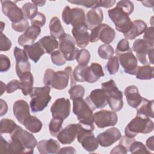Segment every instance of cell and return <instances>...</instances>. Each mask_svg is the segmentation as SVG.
<instances>
[{
    "mask_svg": "<svg viewBox=\"0 0 154 154\" xmlns=\"http://www.w3.org/2000/svg\"><path fill=\"white\" fill-rule=\"evenodd\" d=\"M72 74V69L70 66L66 67L63 71L55 72L52 69H48L43 76V83L45 85L51 86L55 89L63 90L67 87Z\"/></svg>",
    "mask_w": 154,
    "mask_h": 154,
    "instance_id": "obj_1",
    "label": "cell"
},
{
    "mask_svg": "<svg viewBox=\"0 0 154 154\" xmlns=\"http://www.w3.org/2000/svg\"><path fill=\"white\" fill-rule=\"evenodd\" d=\"M93 111V109L83 98L73 100V112L79 120V123L94 130Z\"/></svg>",
    "mask_w": 154,
    "mask_h": 154,
    "instance_id": "obj_2",
    "label": "cell"
},
{
    "mask_svg": "<svg viewBox=\"0 0 154 154\" xmlns=\"http://www.w3.org/2000/svg\"><path fill=\"white\" fill-rule=\"evenodd\" d=\"M51 88L45 85L42 87H34L29 94L31 100L29 106L33 112H37L43 111L51 101L50 96Z\"/></svg>",
    "mask_w": 154,
    "mask_h": 154,
    "instance_id": "obj_3",
    "label": "cell"
},
{
    "mask_svg": "<svg viewBox=\"0 0 154 154\" xmlns=\"http://www.w3.org/2000/svg\"><path fill=\"white\" fill-rule=\"evenodd\" d=\"M154 123L150 118L137 116L126 126L125 129V135L134 138L138 134H149L153 130Z\"/></svg>",
    "mask_w": 154,
    "mask_h": 154,
    "instance_id": "obj_4",
    "label": "cell"
},
{
    "mask_svg": "<svg viewBox=\"0 0 154 154\" xmlns=\"http://www.w3.org/2000/svg\"><path fill=\"white\" fill-rule=\"evenodd\" d=\"M102 89L108 97V103L111 109L116 112L119 111L123 106V94L117 87L113 79L102 84Z\"/></svg>",
    "mask_w": 154,
    "mask_h": 154,
    "instance_id": "obj_5",
    "label": "cell"
},
{
    "mask_svg": "<svg viewBox=\"0 0 154 154\" xmlns=\"http://www.w3.org/2000/svg\"><path fill=\"white\" fill-rule=\"evenodd\" d=\"M109 17L114 23L116 29L123 34L131 27L132 22L129 15L119 7L110 9L108 11Z\"/></svg>",
    "mask_w": 154,
    "mask_h": 154,
    "instance_id": "obj_6",
    "label": "cell"
},
{
    "mask_svg": "<svg viewBox=\"0 0 154 154\" xmlns=\"http://www.w3.org/2000/svg\"><path fill=\"white\" fill-rule=\"evenodd\" d=\"M78 124L77 140L82 147L88 152H93L99 146L97 139L93 134V130Z\"/></svg>",
    "mask_w": 154,
    "mask_h": 154,
    "instance_id": "obj_7",
    "label": "cell"
},
{
    "mask_svg": "<svg viewBox=\"0 0 154 154\" xmlns=\"http://www.w3.org/2000/svg\"><path fill=\"white\" fill-rule=\"evenodd\" d=\"M62 19L66 25H71L73 27L85 24V14L84 11L80 8H71L66 6L62 12Z\"/></svg>",
    "mask_w": 154,
    "mask_h": 154,
    "instance_id": "obj_8",
    "label": "cell"
},
{
    "mask_svg": "<svg viewBox=\"0 0 154 154\" xmlns=\"http://www.w3.org/2000/svg\"><path fill=\"white\" fill-rule=\"evenodd\" d=\"M116 36L114 29L105 23H101L91 30L90 35V42L94 43L100 40L105 44L111 43Z\"/></svg>",
    "mask_w": 154,
    "mask_h": 154,
    "instance_id": "obj_9",
    "label": "cell"
},
{
    "mask_svg": "<svg viewBox=\"0 0 154 154\" xmlns=\"http://www.w3.org/2000/svg\"><path fill=\"white\" fill-rule=\"evenodd\" d=\"M116 53L125 72L131 75H135L138 67V62L131 48L123 51L116 52Z\"/></svg>",
    "mask_w": 154,
    "mask_h": 154,
    "instance_id": "obj_10",
    "label": "cell"
},
{
    "mask_svg": "<svg viewBox=\"0 0 154 154\" xmlns=\"http://www.w3.org/2000/svg\"><path fill=\"white\" fill-rule=\"evenodd\" d=\"M59 40L60 51L63 53L66 60L67 61L74 60L79 51L75 46L74 38L70 34L64 33L60 37Z\"/></svg>",
    "mask_w": 154,
    "mask_h": 154,
    "instance_id": "obj_11",
    "label": "cell"
},
{
    "mask_svg": "<svg viewBox=\"0 0 154 154\" xmlns=\"http://www.w3.org/2000/svg\"><path fill=\"white\" fill-rule=\"evenodd\" d=\"M11 139L18 140L28 151L29 153H33L34 149L37 146V140L34 136L29 132L17 126L14 132L10 134Z\"/></svg>",
    "mask_w": 154,
    "mask_h": 154,
    "instance_id": "obj_12",
    "label": "cell"
},
{
    "mask_svg": "<svg viewBox=\"0 0 154 154\" xmlns=\"http://www.w3.org/2000/svg\"><path fill=\"white\" fill-rule=\"evenodd\" d=\"M93 119L98 128H103L116 125L118 117L115 111L102 109L93 114Z\"/></svg>",
    "mask_w": 154,
    "mask_h": 154,
    "instance_id": "obj_13",
    "label": "cell"
},
{
    "mask_svg": "<svg viewBox=\"0 0 154 154\" xmlns=\"http://www.w3.org/2000/svg\"><path fill=\"white\" fill-rule=\"evenodd\" d=\"M132 49L136 52L138 61L144 65L150 64L147 60V56L153 49V44L144 40L137 39L133 43Z\"/></svg>",
    "mask_w": 154,
    "mask_h": 154,
    "instance_id": "obj_14",
    "label": "cell"
},
{
    "mask_svg": "<svg viewBox=\"0 0 154 154\" xmlns=\"http://www.w3.org/2000/svg\"><path fill=\"white\" fill-rule=\"evenodd\" d=\"M16 60V72L19 78L24 73L30 72L31 64L28 57L23 49L16 46L13 51Z\"/></svg>",
    "mask_w": 154,
    "mask_h": 154,
    "instance_id": "obj_15",
    "label": "cell"
},
{
    "mask_svg": "<svg viewBox=\"0 0 154 154\" xmlns=\"http://www.w3.org/2000/svg\"><path fill=\"white\" fill-rule=\"evenodd\" d=\"M2 11L12 23H16L24 19L22 9L11 1H1Z\"/></svg>",
    "mask_w": 154,
    "mask_h": 154,
    "instance_id": "obj_16",
    "label": "cell"
},
{
    "mask_svg": "<svg viewBox=\"0 0 154 154\" xmlns=\"http://www.w3.org/2000/svg\"><path fill=\"white\" fill-rule=\"evenodd\" d=\"M70 102L69 99L64 97L55 100L51 107L52 117H58L66 119L70 112Z\"/></svg>",
    "mask_w": 154,
    "mask_h": 154,
    "instance_id": "obj_17",
    "label": "cell"
},
{
    "mask_svg": "<svg viewBox=\"0 0 154 154\" xmlns=\"http://www.w3.org/2000/svg\"><path fill=\"white\" fill-rule=\"evenodd\" d=\"M85 101L94 111L96 109L103 108L108 104V97L102 89H94L85 98Z\"/></svg>",
    "mask_w": 154,
    "mask_h": 154,
    "instance_id": "obj_18",
    "label": "cell"
},
{
    "mask_svg": "<svg viewBox=\"0 0 154 154\" xmlns=\"http://www.w3.org/2000/svg\"><path fill=\"white\" fill-rule=\"evenodd\" d=\"M122 137L121 133L118 128H111L106 130L105 132L100 133L97 136L99 144L103 147L111 146Z\"/></svg>",
    "mask_w": 154,
    "mask_h": 154,
    "instance_id": "obj_19",
    "label": "cell"
},
{
    "mask_svg": "<svg viewBox=\"0 0 154 154\" xmlns=\"http://www.w3.org/2000/svg\"><path fill=\"white\" fill-rule=\"evenodd\" d=\"M86 25L73 27L72 33L76 45L81 48L86 47L90 42V34Z\"/></svg>",
    "mask_w": 154,
    "mask_h": 154,
    "instance_id": "obj_20",
    "label": "cell"
},
{
    "mask_svg": "<svg viewBox=\"0 0 154 154\" xmlns=\"http://www.w3.org/2000/svg\"><path fill=\"white\" fill-rule=\"evenodd\" d=\"M78 124H70L57 135V140L63 144H69L72 143L77 137Z\"/></svg>",
    "mask_w": 154,
    "mask_h": 154,
    "instance_id": "obj_21",
    "label": "cell"
},
{
    "mask_svg": "<svg viewBox=\"0 0 154 154\" xmlns=\"http://www.w3.org/2000/svg\"><path fill=\"white\" fill-rule=\"evenodd\" d=\"M104 75L102 66L98 63H93L90 66H87L85 67L84 72V82L88 83H94Z\"/></svg>",
    "mask_w": 154,
    "mask_h": 154,
    "instance_id": "obj_22",
    "label": "cell"
},
{
    "mask_svg": "<svg viewBox=\"0 0 154 154\" xmlns=\"http://www.w3.org/2000/svg\"><path fill=\"white\" fill-rule=\"evenodd\" d=\"M13 110L15 117L22 125L31 116L28 103L22 99L17 100L14 103Z\"/></svg>",
    "mask_w": 154,
    "mask_h": 154,
    "instance_id": "obj_23",
    "label": "cell"
},
{
    "mask_svg": "<svg viewBox=\"0 0 154 154\" xmlns=\"http://www.w3.org/2000/svg\"><path fill=\"white\" fill-rule=\"evenodd\" d=\"M40 28L31 25L23 34L19 37L17 42L20 46L23 47L27 45H32L37 37L40 35Z\"/></svg>",
    "mask_w": 154,
    "mask_h": 154,
    "instance_id": "obj_24",
    "label": "cell"
},
{
    "mask_svg": "<svg viewBox=\"0 0 154 154\" xmlns=\"http://www.w3.org/2000/svg\"><path fill=\"white\" fill-rule=\"evenodd\" d=\"M103 19V11L99 8H92L85 16V24L88 29L92 30L102 23Z\"/></svg>",
    "mask_w": 154,
    "mask_h": 154,
    "instance_id": "obj_25",
    "label": "cell"
},
{
    "mask_svg": "<svg viewBox=\"0 0 154 154\" xmlns=\"http://www.w3.org/2000/svg\"><path fill=\"white\" fill-rule=\"evenodd\" d=\"M37 147L38 152L42 154L58 153L60 145L57 141L50 138L48 140L40 141L37 144Z\"/></svg>",
    "mask_w": 154,
    "mask_h": 154,
    "instance_id": "obj_26",
    "label": "cell"
},
{
    "mask_svg": "<svg viewBox=\"0 0 154 154\" xmlns=\"http://www.w3.org/2000/svg\"><path fill=\"white\" fill-rule=\"evenodd\" d=\"M128 105L134 108H137L142 100V97L139 93L138 89L135 85L127 87L124 91Z\"/></svg>",
    "mask_w": 154,
    "mask_h": 154,
    "instance_id": "obj_27",
    "label": "cell"
},
{
    "mask_svg": "<svg viewBox=\"0 0 154 154\" xmlns=\"http://www.w3.org/2000/svg\"><path fill=\"white\" fill-rule=\"evenodd\" d=\"M147 28V24L143 20H135L132 22L131 27L126 32L123 34V35L126 39L133 40L143 34Z\"/></svg>",
    "mask_w": 154,
    "mask_h": 154,
    "instance_id": "obj_28",
    "label": "cell"
},
{
    "mask_svg": "<svg viewBox=\"0 0 154 154\" xmlns=\"http://www.w3.org/2000/svg\"><path fill=\"white\" fill-rule=\"evenodd\" d=\"M23 50L26 54L28 57L32 60L35 63H37L40 57L45 53L43 48L39 42L31 45L24 46Z\"/></svg>",
    "mask_w": 154,
    "mask_h": 154,
    "instance_id": "obj_29",
    "label": "cell"
},
{
    "mask_svg": "<svg viewBox=\"0 0 154 154\" xmlns=\"http://www.w3.org/2000/svg\"><path fill=\"white\" fill-rule=\"evenodd\" d=\"M153 106V100H149L143 97L140 104L137 108V116L153 119L154 117Z\"/></svg>",
    "mask_w": 154,
    "mask_h": 154,
    "instance_id": "obj_30",
    "label": "cell"
},
{
    "mask_svg": "<svg viewBox=\"0 0 154 154\" xmlns=\"http://www.w3.org/2000/svg\"><path fill=\"white\" fill-rule=\"evenodd\" d=\"M21 84V90L24 96L29 94L33 89L34 78L30 72L22 75L20 78Z\"/></svg>",
    "mask_w": 154,
    "mask_h": 154,
    "instance_id": "obj_31",
    "label": "cell"
},
{
    "mask_svg": "<svg viewBox=\"0 0 154 154\" xmlns=\"http://www.w3.org/2000/svg\"><path fill=\"white\" fill-rule=\"evenodd\" d=\"M38 42L43 48L45 52L48 54H51L59 46L58 41L52 36H45L41 38Z\"/></svg>",
    "mask_w": 154,
    "mask_h": 154,
    "instance_id": "obj_32",
    "label": "cell"
},
{
    "mask_svg": "<svg viewBox=\"0 0 154 154\" xmlns=\"http://www.w3.org/2000/svg\"><path fill=\"white\" fill-rule=\"evenodd\" d=\"M51 36L55 38H60L65 32L60 19L57 17H53L49 23Z\"/></svg>",
    "mask_w": 154,
    "mask_h": 154,
    "instance_id": "obj_33",
    "label": "cell"
},
{
    "mask_svg": "<svg viewBox=\"0 0 154 154\" xmlns=\"http://www.w3.org/2000/svg\"><path fill=\"white\" fill-rule=\"evenodd\" d=\"M154 67L149 64L143 66H138L135 76L137 79L140 80H149L153 78Z\"/></svg>",
    "mask_w": 154,
    "mask_h": 154,
    "instance_id": "obj_34",
    "label": "cell"
},
{
    "mask_svg": "<svg viewBox=\"0 0 154 154\" xmlns=\"http://www.w3.org/2000/svg\"><path fill=\"white\" fill-rule=\"evenodd\" d=\"M26 129L32 133H37L40 132L42 128V122L35 116H30L23 123Z\"/></svg>",
    "mask_w": 154,
    "mask_h": 154,
    "instance_id": "obj_35",
    "label": "cell"
},
{
    "mask_svg": "<svg viewBox=\"0 0 154 154\" xmlns=\"http://www.w3.org/2000/svg\"><path fill=\"white\" fill-rule=\"evenodd\" d=\"M37 10V6L32 2L24 4L22 7L24 18L26 19H31L38 13Z\"/></svg>",
    "mask_w": 154,
    "mask_h": 154,
    "instance_id": "obj_36",
    "label": "cell"
},
{
    "mask_svg": "<svg viewBox=\"0 0 154 154\" xmlns=\"http://www.w3.org/2000/svg\"><path fill=\"white\" fill-rule=\"evenodd\" d=\"M16 123L8 119H3L1 120V135L2 134H12L17 128Z\"/></svg>",
    "mask_w": 154,
    "mask_h": 154,
    "instance_id": "obj_37",
    "label": "cell"
},
{
    "mask_svg": "<svg viewBox=\"0 0 154 154\" xmlns=\"http://www.w3.org/2000/svg\"><path fill=\"white\" fill-rule=\"evenodd\" d=\"M63 123V119L58 117H52L49 125V132L52 136H57V135L62 129Z\"/></svg>",
    "mask_w": 154,
    "mask_h": 154,
    "instance_id": "obj_38",
    "label": "cell"
},
{
    "mask_svg": "<svg viewBox=\"0 0 154 154\" xmlns=\"http://www.w3.org/2000/svg\"><path fill=\"white\" fill-rule=\"evenodd\" d=\"M97 53L100 58L107 60L113 57L114 51L113 48L109 44H103L99 47Z\"/></svg>",
    "mask_w": 154,
    "mask_h": 154,
    "instance_id": "obj_39",
    "label": "cell"
},
{
    "mask_svg": "<svg viewBox=\"0 0 154 154\" xmlns=\"http://www.w3.org/2000/svg\"><path fill=\"white\" fill-rule=\"evenodd\" d=\"M70 98L74 100L76 98H82L85 94V88L81 85H74L70 87L69 90Z\"/></svg>",
    "mask_w": 154,
    "mask_h": 154,
    "instance_id": "obj_40",
    "label": "cell"
},
{
    "mask_svg": "<svg viewBox=\"0 0 154 154\" xmlns=\"http://www.w3.org/2000/svg\"><path fill=\"white\" fill-rule=\"evenodd\" d=\"M75 59L79 64L87 66L90 59V54L87 49H81L78 51Z\"/></svg>",
    "mask_w": 154,
    "mask_h": 154,
    "instance_id": "obj_41",
    "label": "cell"
},
{
    "mask_svg": "<svg viewBox=\"0 0 154 154\" xmlns=\"http://www.w3.org/2000/svg\"><path fill=\"white\" fill-rule=\"evenodd\" d=\"M129 152L131 153H150L144 144L140 141H134L130 146Z\"/></svg>",
    "mask_w": 154,
    "mask_h": 154,
    "instance_id": "obj_42",
    "label": "cell"
},
{
    "mask_svg": "<svg viewBox=\"0 0 154 154\" xmlns=\"http://www.w3.org/2000/svg\"><path fill=\"white\" fill-rule=\"evenodd\" d=\"M106 67L109 75H115L119 69V63L118 58L116 56L110 58L106 64Z\"/></svg>",
    "mask_w": 154,
    "mask_h": 154,
    "instance_id": "obj_43",
    "label": "cell"
},
{
    "mask_svg": "<svg viewBox=\"0 0 154 154\" xmlns=\"http://www.w3.org/2000/svg\"><path fill=\"white\" fill-rule=\"evenodd\" d=\"M51 58L53 64L57 66H63L66 63L67 61L64 55L60 50L54 51L51 54Z\"/></svg>",
    "mask_w": 154,
    "mask_h": 154,
    "instance_id": "obj_44",
    "label": "cell"
},
{
    "mask_svg": "<svg viewBox=\"0 0 154 154\" xmlns=\"http://www.w3.org/2000/svg\"><path fill=\"white\" fill-rule=\"evenodd\" d=\"M87 66L82 65H78L75 67L73 72H72V76L73 78L74 81L76 82H84V72Z\"/></svg>",
    "mask_w": 154,
    "mask_h": 154,
    "instance_id": "obj_45",
    "label": "cell"
},
{
    "mask_svg": "<svg viewBox=\"0 0 154 154\" xmlns=\"http://www.w3.org/2000/svg\"><path fill=\"white\" fill-rule=\"evenodd\" d=\"M116 6L119 7L122 10H123L129 16L133 12L134 9V4L131 1H128V0L119 1L117 2Z\"/></svg>",
    "mask_w": 154,
    "mask_h": 154,
    "instance_id": "obj_46",
    "label": "cell"
},
{
    "mask_svg": "<svg viewBox=\"0 0 154 154\" xmlns=\"http://www.w3.org/2000/svg\"><path fill=\"white\" fill-rule=\"evenodd\" d=\"M29 26V22L27 20V19L25 18L18 22L11 23L12 28L14 31L19 32H25Z\"/></svg>",
    "mask_w": 154,
    "mask_h": 154,
    "instance_id": "obj_47",
    "label": "cell"
},
{
    "mask_svg": "<svg viewBox=\"0 0 154 154\" xmlns=\"http://www.w3.org/2000/svg\"><path fill=\"white\" fill-rule=\"evenodd\" d=\"M31 22L32 25H34L41 28L46 23V17L44 14L38 12L31 19Z\"/></svg>",
    "mask_w": 154,
    "mask_h": 154,
    "instance_id": "obj_48",
    "label": "cell"
},
{
    "mask_svg": "<svg viewBox=\"0 0 154 154\" xmlns=\"http://www.w3.org/2000/svg\"><path fill=\"white\" fill-rule=\"evenodd\" d=\"M11 40L2 32L1 33L0 39V51H7L11 47Z\"/></svg>",
    "mask_w": 154,
    "mask_h": 154,
    "instance_id": "obj_49",
    "label": "cell"
},
{
    "mask_svg": "<svg viewBox=\"0 0 154 154\" xmlns=\"http://www.w3.org/2000/svg\"><path fill=\"white\" fill-rule=\"evenodd\" d=\"M70 3L74 4L76 5H82L87 8H96V6L97 3V1H89V0H73V1H68Z\"/></svg>",
    "mask_w": 154,
    "mask_h": 154,
    "instance_id": "obj_50",
    "label": "cell"
},
{
    "mask_svg": "<svg viewBox=\"0 0 154 154\" xmlns=\"http://www.w3.org/2000/svg\"><path fill=\"white\" fill-rule=\"evenodd\" d=\"M11 63L9 58L3 54L0 55V71L1 72H7L10 68Z\"/></svg>",
    "mask_w": 154,
    "mask_h": 154,
    "instance_id": "obj_51",
    "label": "cell"
},
{
    "mask_svg": "<svg viewBox=\"0 0 154 154\" xmlns=\"http://www.w3.org/2000/svg\"><path fill=\"white\" fill-rule=\"evenodd\" d=\"M21 90L20 82L17 79H13L6 85V91L7 93H12L17 90Z\"/></svg>",
    "mask_w": 154,
    "mask_h": 154,
    "instance_id": "obj_52",
    "label": "cell"
},
{
    "mask_svg": "<svg viewBox=\"0 0 154 154\" xmlns=\"http://www.w3.org/2000/svg\"><path fill=\"white\" fill-rule=\"evenodd\" d=\"M153 32H154V29L153 26L147 28L144 32L143 39L153 44L154 43Z\"/></svg>",
    "mask_w": 154,
    "mask_h": 154,
    "instance_id": "obj_53",
    "label": "cell"
},
{
    "mask_svg": "<svg viewBox=\"0 0 154 154\" xmlns=\"http://www.w3.org/2000/svg\"><path fill=\"white\" fill-rule=\"evenodd\" d=\"M120 141H119V144H121L122 146H123L128 151H129L130 146L131 145V144L135 141V140L134 138H130L128 137L126 135L121 137V138H120Z\"/></svg>",
    "mask_w": 154,
    "mask_h": 154,
    "instance_id": "obj_54",
    "label": "cell"
},
{
    "mask_svg": "<svg viewBox=\"0 0 154 154\" xmlns=\"http://www.w3.org/2000/svg\"><path fill=\"white\" fill-rule=\"evenodd\" d=\"M116 3V1H106V0H100L97 1V5L96 6V8L99 7H104V8H110L112 7Z\"/></svg>",
    "mask_w": 154,
    "mask_h": 154,
    "instance_id": "obj_55",
    "label": "cell"
},
{
    "mask_svg": "<svg viewBox=\"0 0 154 154\" xmlns=\"http://www.w3.org/2000/svg\"><path fill=\"white\" fill-rule=\"evenodd\" d=\"M9 143H8L2 135H1V148L0 152L1 153H8Z\"/></svg>",
    "mask_w": 154,
    "mask_h": 154,
    "instance_id": "obj_56",
    "label": "cell"
},
{
    "mask_svg": "<svg viewBox=\"0 0 154 154\" xmlns=\"http://www.w3.org/2000/svg\"><path fill=\"white\" fill-rule=\"evenodd\" d=\"M128 150L122 145L119 144L114 147L112 150L110 152V153H123L126 154L128 153Z\"/></svg>",
    "mask_w": 154,
    "mask_h": 154,
    "instance_id": "obj_57",
    "label": "cell"
},
{
    "mask_svg": "<svg viewBox=\"0 0 154 154\" xmlns=\"http://www.w3.org/2000/svg\"><path fill=\"white\" fill-rule=\"evenodd\" d=\"M76 153V150L74 147H71V146H67V147H64L61 149H60L58 153Z\"/></svg>",
    "mask_w": 154,
    "mask_h": 154,
    "instance_id": "obj_58",
    "label": "cell"
},
{
    "mask_svg": "<svg viewBox=\"0 0 154 154\" xmlns=\"http://www.w3.org/2000/svg\"><path fill=\"white\" fill-rule=\"evenodd\" d=\"M0 115L1 116H2L7 113L8 110V106L7 103L3 99H0Z\"/></svg>",
    "mask_w": 154,
    "mask_h": 154,
    "instance_id": "obj_59",
    "label": "cell"
},
{
    "mask_svg": "<svg viewBox=\"0 0 154 154\" xmlns=\"http://www.w3.org/2000/svg\"><path fill=\"white\" fill-rule=\"evenodd\" d=\"M146 147L148 149H150L152 151L154 150V142H153V137L152 136L149 137L146 143Z\"/></svg>",
    "mask_w": 154,
    "mask_h": 154,
    "instance_id": "obj_60",
    "label": "cell"
},
{
    "mask_svg": "<svg viewBox=\"0 0 154 154\" xmlns=\"http://www.w3.org/2000/svg\"><path fill=\"white\" fill-rule=\"evenodd\" d=\"M32 3H34V4H35L37 6H43L46 3V1H34L32 0L31 1Z\"/></svg>",
    "mask_w": 154,
    "mask_h": 154,
    "instance_id": "obj_61",
    "label": "cell"
},
{
    "mask_svg": "<svg viewBox=\"0 0 154 154\" xmlns=\"http://www.w3.org/2000/svg\"><path fill=\"white\" fill-rule=\"evenodd\" d=\"M141 3L143 4L144 6L147 7H153V4H150V3H153V1H141Z\"/></svg>",
    "mask_w": 154,
    "mask_h": 154,
    "instance_id": "obj_62",
    "label": "cell"
},
{
    "mask_svg": "<svg viewBox=\"0 0 154 154\" xmlns=\"http://www.w3.org/2000/svg\"><path fill=\"white\" fill-rule=\"evenodd\" d=\"M1 94L2 95V94H3V93H4V91H5V90H6V85L5 84H4L3 82H2V81H1Z\"/></svg>",
    "mask_w": 154,
    "mask_h": 154,
    "instance_id": "obj_63",
    "label": "cell"
},
{
    "mask_svg": "<svg viewBox=\"0 0 154 154\" xmlns=\"http://www.w3.org/2000/svg\"><path fill=\"white\" fill-rule=\"evenodd\" d=\"M1 32H2L4 29V26H5V24L3 22H1Z\"/></svg>",
    "mask_w": 154,
    "mask_h": 154,
    "instance_id": "obj_64",
    "label": "cell"
}]
</instances>
